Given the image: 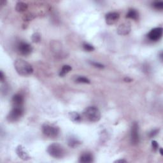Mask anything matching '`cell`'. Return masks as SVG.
Masks as SVG:
<instances>
[{"mask_svg":"<svg viewBox=\"0 0 163 163\" xmlns=\"http://www.w3.org/2000/svg\"><path fill=\"white\" fill-rule=\"evenodd\" d=\"M14 67L17 73L21 76L27 77L33 73L32 66L22 59H17L14 61Z\"/></svg>","mask_w":163,"mask_h":163,"instance_id":"6da1fadb","label":"cell"},{"mask_svg":"<svg viewBox=\"0 0 163 163\" xmlns=\"http://www.w3.org/2000/svg\"><path fill=\"white\" fill-rule=\"evenodd\" d=\"M47 151L51 157L55 159H61L64 157L66 154L64 147L57 143L50 144L47 147Z\"/></svg>","mask_w":163,"mask_h":163,"instance_id":"7a4b0ae2","label":"cell"},{"mask_svg":"<svg viewBox=\"0 0 163 163\" xmlns=\"http://www.w3.org/2000/svg\"><path fill=\"white\" fill-rule=\"evenodd\" d=\"M83 115L87 120L92 122H98L101 119V112L96 106H89L84 110Z\"/></svg>","mask_w":163,"mask_h":163,"instance_id":"3957f363","label":"cell"},{"mask_svg":"<svg viewBox=\"0 0 163 163\" xmlns=\"http://www.w3.org/2000/svg\"><path fill=\"white\" fill-rule=\"evenodd\" d=\"M42 132L43 134L47 137L55 138L59 135L60 129H59L58 126L54 124L45 123L42 126Z\"/></svg>","mask_w":163,"mask_h":163,"instance_id":"277c9868","label":"cell"},{"mask_svg":"<svg viewBox=\"0 0 163 163\" xmlns=\"http://www.w3.org/2000/svg\"><path fill=\"white\" fill-rule=\"evenodd\" d=\"M24 114L23 106H13L12 109L8 114L6 119L9 122H15L21 118Z\"/></svg>","mask_w":163,"mask_h":163,"instance_id":"5b68a950","label":"cell"},{"mask_svg":"<svg viewBox=\"0 0 163 163\" xmlns=\"http://www.w3.org/2000/svg\"><path fill=\"white\" fill-rule=\"evenodd\" d=\"M140 141L139 136V127L137 122H134L131 129V142L133 145H137Z\"/></svg>","mask_w":163,"mask_h":163,"instance_id":"8992f818","label":"cell"},{"mask_svg":"<svg viewBox=\"0 0 163 163\" xmlns=\"http://www.w3.org/2000/svg\"><path fill=\"white\" fill-rule=\"evenodd\" d=\"M17 50L20 54L28 55L33 51V47L29 43L26 42H20L17 45Z\"/></svg>","mask_w":163,"mask_h":163,"instance_id":"52a82bcc","label":"cell"},{"mask_svg":"<svg viewBox=\"0 0 163 163\" xmlns=\"http://www.w3.org/2000/svg\"><path fill=\"white\" fill-rule=\"evenodd\" d=\"M162 36V27H156L151 30L147 34L149 39L151 41L156 42L159 40Z\"/></svg>","mask_w":163,"mask_h":163,"instance_id":"ba28073f","label":"cell"},{"mask_svg":"<svg viewBox=\"0 0 163 163\" xmlns=\"http://www.w3.org/2000/svg\"><path fill=\"white\" fill-rule=\"evenodd\" d=\"M120 18V15L118 13L113 11V12H109L105 15L106 23L108 25H113L116 23L118 20Z\"/></svg>","mask_w":163,"mask_h":163,"instance_id":"9c48e42d","label":"cell"},{"mask_svg":"<svg viewBox=\"0 0 163 163\" xmlns=\"http://www.w3.org/2000/svg\"><path fill=\"white\" fill-rule=\"evenodd\" d=\"M16 153L20 159L23 161H28L31 159V156L27 150L22 145H19L16 149Z\"/></svg>","mask_w":163,"mask_h":163,"instance_id":"30bf717a","label":"cell"},{"mask_svg":"<svg viewBox=\"0 0 163 163\" xmlns=\"http://www.w3.org/2000/svg\"><path fill=\"white\" fill-rule=\"evenodd\" d=\"M131 30V24L129 22H123L117 28V33L119 35L128 34Z\"/></svg>","mask_w":163,"mask_h":163,"instance_id":"8fae6325","label":"cell"},{"mask_svg":"<svg viewBox=\"0 0 163 163\" xmlns=\"http://www.w3.org/2000/svg\"><path fill=\"white\" fill-rule=\"evenodd\" d=\"M13 106H23L24 98L21 94H15L12 98Z\"/></svg>","mask_w":163,"mask_h":163,"instance_id":"7c38bea8","label":"cell"},{"mask_svg":"<svg viewBox=\"0 0 163 163\" xmlns=\"http://www.w3.org/2000/svg\"><path fill=\"white\" fill-rule=\"evenodd\" d=\"M93 156L92 154L89 152H85L82 154L79 158V162L82 163H90L93 162Z\"/></svg>","mask_w":163,"mask_h":163,"instance_id":"4fadbf2b","label":"cell"},{"mask_svg":"<svg viewBox=\"0 0 163 163\" xmlns=\"http://www.w3.org/2000/svg\"><path fill=\"white\" fill-rule=\"evenodd\" d=\"M82 144V141L78 140L76 137L71 136L67 139V145L71 148H76Z\"/></svg>","mask_w":163,"mask_h":163,"instance_id":"5bb4252c","label":"cell"},{"mask_svg":"<svg viewBox=\"0 0 163 163\" xmlns=\"http://www.w3.org/2000/svg\"><path fill=\"white\" fill-rule=\"evenodd\" d=\"M28 8V5L27 4L22 2V1H19L16 3V5H15V10H16L17 12H24Z\"/></svg>","mask_w":163,"mask_h":163,"instance_id":"9a60e30c","label":"cell"},{"mask_svg":"<svg viewBox=\"0 0 163 163\" xmlns=\"http://www.w3.org/2000/svg\"><path fill=\"white\" fill-rule=\"evenodd\" d=\"M68 117L70 120L73 122L78 123L82 121V117L81 115L79 114L78 112H71L68 113Z\"/></svg>","mask_w":163,"mask_h":163,"instance_id":"2e32d148","label":"cell"},{"mask_svg":"<svg viewBox=\"0 0 163 163\" xmlns=\"http://www.w3.org/2000/svg\"><path fill=\"white\" fill-rule=\"evenodd\" d=\"M126 18L136 20L138 18V12L134 9H130L126 14Z\"/></svg>","mask_w":163,"mask_h":163,"instance_id":"e0dca14e","label":"cell"},{"mask_svg":"<svg viewBox=\"0 0 163 163\" xmlns=\"http://www.w3.org/2000/svg\"><path fill=\"white\" fill-rule=\"evenodd\" d=\"M71 70H72V67H71V66L67 65H64L61 68L60 72H59V76H60L61 77H65V75L67 73H68Z\"/></svg>","mask_w":163,"mask_h":163,"instance_id":"ac0fdd59","label":"cell"},{"mask_svg":"<svg viewBox=\"0 0 163 163\" xmlns=\"http://www.w3.org/2000/svg\"><path fill=\"white\" fill-rule=\"evenodd\" d=\"M31 39L34 43H39L41 41V34L39 33H34L31 36Z\"/></svg>","mask_w":163,"mask_h":163,"instance_id":"d6986e66","label":"cell"},{"mask_svg":"<svg viewBox=\"0 0 163 163\" xmlns=\"http://www.w3.org/2000/svg\"><path fill=\"white\" fill-rule=\"evenodd\" d=\"M76 82L79 83H90V82L88 78L85 77H82V76H80L76 78V80H75Z\"/></svg>","mask_w":163,"mask_h":163,"instance_id":"ffe728a7","label":"cell"},{"mask_svg":"<svg viewBox=\"0 0 163 163\" xmlns=\"http://www.w3.org/2000/svg\"><path fill=\"white\" fill-rule=\"evenodd\" d=\"M83 48L85 51L87 52H93L94 50V47L92 45L89 44V43H84L83 44Z\"/></svg>","mask_w":163,"mask_h":163,"instance_id":"44dd1931","label":"cell"},{"mask_svg":"<svg viewBox=\"0 0 163 163\" xmlns=\"http://www.w3.org/2000/svg\"><path fill=\"white\" fill-rule=\"evenodd\" d=\"M35 18V15L31 13H29V14H25L24 15L23 17V20L24 21H32L33 19H34Z\"/></svg>","mask_w":163,"mask_h":163,"instance_id":"7402d4cb","label":"cell"},{"mask_svg":"<svg viewBox=\"0 0 163 163\" xmlns=\"http://www.w3.org/2000/svg\"><path fill=\"white\" fill-rule=\"evenodd\" d=\"M152 5L157 10L163 9V2L162 1H155L153 3Z\"/></svg>","mask_w":163,"mask_h":163,"instance_id":"603a6c76","label":"cell"},{"mask_svg":"<svg viewBox=\"0 0 163 163\" xmlns=\"http://www.w3.org/2000/svg\"><path fill=\"white\" fill-rule=\"evenodd\" d=\"M90 64L91 65L94 66V67H98V68H100V69H102V68H104V65L101 64V63H99V62H94V61H92V62H90Z\"/></svg>","mask_w":163,"mask_h":163,"instance_id":"cb8c5ba5","label":"cell"},{"mask_svg":"<svg viewBox=\"0 0 163 163\" xmlns=\"http://www.w3.org/2000/svg\"><path fill=\"white\" fill-rule=\"evenodd\" d=\"M152 147L155 152H156V151L159 149V144H158L157 141H156V140H153L152 141Z\"/></svg>","mask_w":163,"mask_h":163,"instance_id":"d4e9b609","label":"cell"},{"mask_svg":"<svg viewBox=\"0 0 163 163\" xmlns=\"http://www.w3.org/2000/svg\"><path fill=\"white\" fill-rule=\"evenodd\" d=\"M159 129H154L152 131H151L149 133V137L150 138H153L155 136H156V135L158 134L159 133Z\"/></svg>","mask_w":163,"mask_h":163,"instance_id":"484cf974","label":"cell"},{"mask_svg":"<svg viewBox=\"0 0 163 163\" xmlns=\"http://www.w3.org/2000/svg\"><path fill=\"white\" fill-rule=\"evenodd\" d=\"M5 75H4L3 72L2 71H0V80H1V82H3L4 80H5Z\"/></svg>","mask_w":163,"mask_h":163,"instance_id":"4316f807","label":"cell"},{"mask_svg":"<svg viewBox=\"0 0 163 163\" xmlns=\"http://www.w3.org/2000/svg\"><path fill=\"white\" fill-rule=\"evenodd\" d=\"M124 81L126 82H132V79L129 78V77H126L124 78Z\"/></svg>","mask_w":163,"mask_h":163,"instance_id":"83f0119b","label":"cell"},{"mask_svg":"<svg viewBox=\"0 0 163 163\" xmlns=\"http://www.w3.org/2000/svg\"><path fill=\"white\" fill-rule=\"evenodd\" d=\"M114 162H127V161L124 160V159H119V160H117L115 161Z\"/></svg>","mask_w":163,"mask_h":163,"instance_id":"f1b7e54d","label":"cell"},{"mask_svg":"<svg viewBox=\"0 0 163 163\" xmlns=\"http://www.w3.org/2000/svg\"><path fill=\"white\" fill-rule=\"evenodd\" d=\"M6 1H3V0H2V1H1V5H5V4H6Z\"/></svg>","mask_w":163,"mask_h":163,"instance_id":"f546056e","label":"cell"},{"mask_svg":"<svg viewBox=\"0 0 163 163\" xmlns=\"http://www.w3.org/2000/svg\"><path fill=\"white\" fill-rule=\"evenodd\" d=\"M159 152H160V154H161V156H163V152H162V148H160Z\"/></svg>","mask_w":163,"mask_h":163,"instance_id":"4dcf8cb0","label":"cell"},{"mask_svg":"<svg viewBox=\"0 0 163 163\" xmlns=\"http://www.w3.org/2000/svg\"><path fill=\"white\" fill-rule=\"evenodd\" d=\"M159 57H160V58H161V61H162V52L161 53V54H160V56H159Z\"/></svg>","mask_w":163,"mask_h":163,"instance_id":"1f68e13d","label":"cell"}]
</instances>
